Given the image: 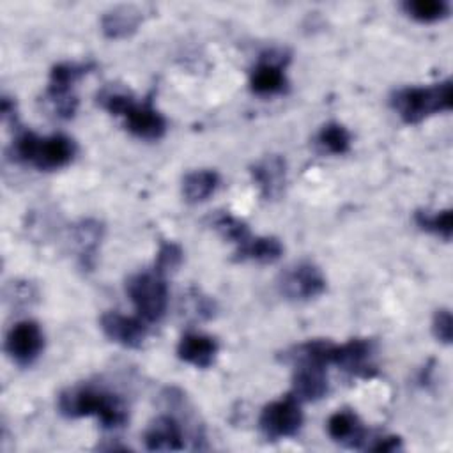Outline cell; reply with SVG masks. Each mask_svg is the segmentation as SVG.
Returning <instances> with one entry per match:
<instances>
[{"label":"cell","instance_id":"obj_26","mask_svg":"<svg viewBox=\"0 0 453 453\" xmlns=\"http://www.w3.org/2000/svg\"><path fill=\"white\" fill-rule=\"evenodd\" d=\"M182 248L172 241H165L161 242L159 250H157V255H156V265H154V271L159 273L161 276H166L168 273L175 271L180 262H182Z\"/></svg>","mask_w":453,"mask_h":453},{"label":"cell","instance_id":"obj_28","mask_svg":"<svg viewBox=\"0 0 453 453\" xmlns=\"http://www.w3.org/2000/svg\"><path fill=\"white\" fill-rule=\"evenodd\" d=\"M432 333L434 336L442 342V343H451V338H453V319H451V313L449 310L446 308H441L434 313V319H432Z\"/></svg>","mask_w":453,"mask_h":453},{"label":"cell","instance_id":"obj_2","mask_svg":"<svg viewBox=\"0 0 453 453\" xmlns=\"http://www.w3.org/2000/svg\"><path fill=\"white\" fill-rule=\"evenodd\" d=\"M12 152L18 161L32 165L37 170H57L73 161L76 143L62 133L39 136L32 131H21L12 142Z\"/></svg>","mask_w":453,"mask_h":453},{"label":"cell","instance_id":"obj_3","mask_svg":"<svg viewBox=\"0 0 453 453\" xmlns=\"http://www.w3.org/2000/svg\"><path fill=\"white\" fill-rule=\"evenodd\" d=\"M391 106L405 124H418L430 115L449 111L453 85L449 80L428 87H405L391 96Z\"/></svg>","mask_w":453,"mask_h":453},{"label":"cell","instance_id":"obj_4","mask_svg":"<svg viewBox=\"0 0 453 453\" xmlns=\"http://www.w3.org/2000/svg\"><path fill=\"white\" fill-rule=\"evenodd\" d=\"M126 292L145 322H157L168 306V287L159 273H136L126 281Z\"/></svg>","mask_w":453,"mask_h":453},{"label":"cell","instance_id":"obj_29","mask_svg":"<svg viewBox=\"0 0 453 453\" xmlns=\"http://www.w3.org/2000/svg\"><path fill=\"white\" fill-rule=\"evenodd\" d=\"M400 448H402V441L396 435L379 437V439H375V442L372 446H368V449H372V451H396Z\"/></svg>","mask_w":453,"mask_h":453},{"label":"cell","instance_id":"obj_20","mask_svg":"<svg viewBox=\"0 0 453 453\" xmlns=\"http://www.w3.org/2000/svg\"><path fill=\"white\" fill-rule=\"evenodd\" d=\"M219 186V175L214 170H193L182 179V195L189 203L205 202Z\"/></svg>","mask_w":453,"mask_h":453},{"label":"cell","instance_id":"obj_8","mask_svg":"<svg viewBox=\"0 0 453 453\" xmlns=\"http://www.w3.org/2000/svg\"><path fill=\"white\" fill-rule=\"evenodd\" d=\"M44 349V334L35 320L16 322L5 336V352L19 366H30Z\"/></svg>","mask_w":453,"mask_h":453},{"label":"cell","instance_id":"obj_24","mask_svg":"<svg viewBox=\"0 0 453 453\" xmlns=\"http://www.w3.org/2000/svg\"><path fill=\"white\" fill-rule=\"evenodd\" d=\"M212 225H214V228H216L225 239H228L230 242H234L235 248L241 246V244L251 235L248 225H246L244 221H241L239 218L228 214V212H219V214H216L214 219H212Z\"/></svg>","mask_w":453,"mask_h":453},{"label":"cell","instance_id":"obj_18","mask_svg":"<svg viewBox=\"0 0 453 453\" xmlns=\"http://www.w3.org/2000/svg\"><path fill=\"white\" fill-rule=\"evenodd\" d=\"M142 21L140 9L133 5H119L110 9L101 18L103 34L110 39H120L131 35Z\"/></svg>","mask_w":453,"mask_h":453},{"label":"cell","instance_id":"obj_12","mask_svg":"<svg viewBox=\"0 0 453 453\" xmlns=\"http://www.w3.org/2000/svg\"><path fill=\"white\" fill-rule=\"evenodd\" d=\"M124 119L127 131L142 140H159L166 131L165 117L152 106L150 101H134L124 113Z\"/></svg>","mask_w":453,"mask_h":453},{"label":"cell","instance_id":"obj_13","mask_svg":"<svg viewBox=\"0 0 453 453\" xmlns=\"http://www.w3.org/2000/svg\"><path fill=\"white\" fill-rule=\"evenodd\" d=\"M326 366L315 363H294L292 395L299 402H315L327 393Z\"/></svg>","mask_w":453,"mask_h":453},{"label":"cell","instance_id":"obj_19","mask_svg":"<svg viewBox=\"0 0 453 453\" xmlns=\"http://www.w3.org/2000/svg\"><path fill=\"white\" fill-rule=\"evenodd\" d=\"M283 253V246L271 235H250L241 246L235 248V260H253L258 264H273Z\"/></svg>","mask_w":453,"mask_h":453},{"label":"cell","instance_id":"obj_7","mask_svg":"<svg viewBox=\"0 0 453 453\" xmlns=\"http://www.w3.org/2000/svg\"><path fill=\"white\" fill-rule=\"evenodd\" d=\"M280 292L290 301H310L326 292V276L311 262H299L287 267L278 281Z\"/></svg>","mask_w":453,"mask_h":453},{"label":"cell","instance_id":"obj_1","mask_svg":"<svg viewBox=\"0 0 453 453\" xmlns=\"http://www.w3.org/2000/svg\"><path fill=\"white\" fill-rule=\"evenodd\" d=\"M58 411L65 418L96 416L104 428H120L127 421L124 400L94 386H74L58 395Z\"/></svg>","mask_w":453,"mask_h":453},{"label":"cell","instance_id":"obj_16","mask_svg":"<svg viewBox=\"0 0 453 453\" xmlns=\"http://www.w3.org/2000/svg\"><path fill=\"white\" fill-rule=\"evenodd\" d=\"M327 434L334 442L349 448H361L366 441V428L350 411H336L327 419Z\"/></svg>","mask_w":453,"mask_h":453},{"label":"cell","instance_id":"obj_17","mask_svg":"<svg viewBox=\"0 0 453 453\" xmlns=\"http://www.w3.org/2000/svg\"><path fill=\"white\" fill-rule=\"evenodd\" d=\"M285 159L280 156H267L253 165L251 175L265 198H276L285 186Z\"/></svg>","mask_w":453,"mask_h":453},{"label":"cell","instance_id":"obj_14","mask_svg":"<svg viewBox=\"0 0 453 453\" xmlns=\"http://www.w3.org/2000/svg\"><path fill=\"white\" fill-rule=\"evenodd\" d=\"M145 448L150 451H179L184 448V434L172 416H157L143 434Z\"/></svg>","mask_w":453,"mask_h":453},{"label":"cell","instance_id":"obj_5","mask_svg":"<svg viewBox=\"0 0 453 453\" xmlns=\"http://www.w3.org/2000/svg\"><path fill=\"white\" fill-rule=\"evenodd\" d=\"M90 69H92V64H78V62H60L53 65L50 73L46 97L53 103V108L58 117L71 119L76 113L78 99L73 92V87Z\"/></svg>","mask_w":453,"mask_h":453},{"label":"cell","instance_id":"obj_9","mask_svg":"<svg viewBox=\"0 0 453 453\" xmlns=\"http://www.w3.org/2000/svg\"><path fill=\"white\" fill-rule=\"evenodd\" d=\"M104 336L122 347L138 349L147 338V322L142 317H131L119 311H106L99 319Z\"/></svg>","mask_w":453,"mask_h":453},{"label":"cell","instance_id":"obj_11","mask_svg":"<svg viewBox=\"0 0 453 453\" xmlns=\"http://www.w3.org/2000/svg\"><path fill=\"white\" fill-rule=\"evenodd\" d=\"M250 87L258 96L281 94L287 88L285 60L281 55H264L250 73Z\"/></svg>","mask_w":453,"mask_h":453},{"label":"cell","instance_id":"obj_22","mask_svg":"<svg viewBox=\"0 0 453 453\" xmlns=\"http://www.w3.org/2000/svg\"><path fill=\"white\" fill-rule=\"evenodd\" d=\"M405 14L421 23H434L448 16L449 4L444 0H407L402 4Z\"/></svg>","mask_w":453,"mask_h":453},{"label":"cell","instance_id":"obj_27","mask_svg":"<svg viewBox=\"0 0 453 453\" xmlns=\"http://www.w3.org/2000/svg\"><path fill=\"white\" fill-rule=\"evenodd\" d=\"M99 104L111 115L117 117H124V113L129 110V106L134 103L133 96L126 90H119V88H104L99 96H97Z\"/></svg>","mask_w":453,"mask_h":453},{"label":"cell","instance_id":"obj_15","mask_svg":"<svg viewBox=\"0 0 453 453\" xmlns=\"http://www.w3.org/2000/svg\"><path fill=\"white\" fill-rule=\"evenodd\" d=\"M177 356L196 368H209L218 356V342L203 333H186L179 340Z\"/></svg>","mask_w":453,"mask_h":453},{"label":"cell","instance_id":"obj_21","mask_svg":"<svg viewBox=\"0 0 453 453\" xmlns=\"http://www.w3.org/2000/svg\"><path fill=\"white\" fill-rule=\"evenodd\" d=\"M414 221L416 225L425 230L430 232L444 241L451 239V232H453V214L451 209H444V211H418L414 214Z\"/></svg>","mask_w":453,"mask_h":453},{"label":"cell","instance_id":"obj_25","mask_svg":"<svg viewBox=\"0 0 453 453\" xmlns=\"http://www.w3.org/2000/svg\"><path fill=\"white\" fill-rule=\"evenodd\" d=\"M99 239H101V225L99 223L87 219L76 226V241L80 246V253H81L80 257H81L83 264H87L88 258L94 257Z\"/></svg>","mask_w":453,"mask_h":453},{"label":"cell","instance_id":"obj_23","mask_svg":"<svg viewBox=\"0 0 453 453\" xmlns=\"http://www.w3.org/2000/svg\"><path fill=\"white\" fill-rule=\"evenodd\" d=\"M317 143L329 154H345L350 149V133L340 122H327L320 127Z\"/></svg>","mask_w":453,"mask_h":453},{"label":"cell","instance_id":"obj_10","mask_svg":"<svg viewBox=\"0 0 453 453\" xmlns=\"http://www.w3.org/2000/svg\"><path fill=\"white\" fill-rule=\"evenodd\" d=\"M373 345L368 340L354 338L342 345H333L331 365L340 366L356 377H370L375 372Z\"/></svg>","mask_w":453,"mask_h":453},{"label":"cell","instance_id":"obj_6","mask_svg":"<svg viewBox=\"0 0 453 453\" xmlns=\"http://www.w3.org/2000/svg\"><path fill=\"white\" fill-rule=\"evenodd\" d=\"M303 425L301 402L290 393L267 403L258 418V426L269 441L294 437Z\"/></svg>","mask_w":453,"mask_h":453}]
</instances>
